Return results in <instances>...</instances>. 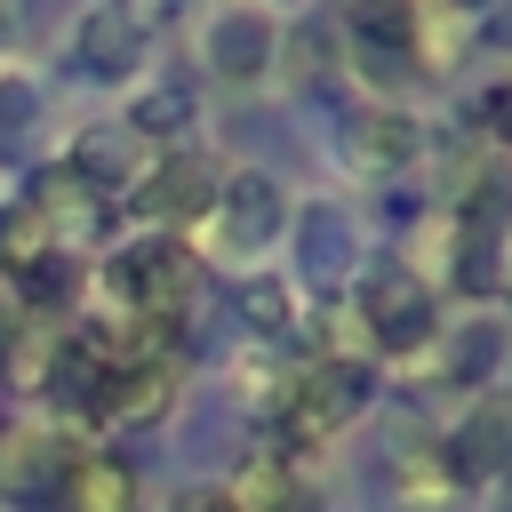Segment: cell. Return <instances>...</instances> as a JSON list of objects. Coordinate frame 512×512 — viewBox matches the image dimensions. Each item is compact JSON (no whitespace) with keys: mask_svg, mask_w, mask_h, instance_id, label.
Instances as JSON below:
<instances>
[{"mask_svg":"<svg viewBox=\"0 0 512 512\" xmlns=\"http://www.w3.org/2000/svg\"><path fill=\"white\" fill-rule=\"evenodd\" d=\"M360 312H368V336H376L384 352H408V344L432 336V288H424L408 264H376V272L360 280Z\"/></svg>","mask_w":512,"mask_h":512,"instance_id":"obj_1","label":"cell"},{"mask_svg":"<svg viewBox=\"0 0 512 512\" xmlns=\"http://www.w3.org/2000/svg\"><path fill=\"white\" fill-rule=\"evenodd\" d=\"M40 512H136V480L112 456H72L56 472V488L40 496Z\"/></svg>","mask_w":512,"mask_h":512,"instance_id":"obj_2","label":"cell"},{"mask_svg":"<svg viewBox=\"0 0 512 512\" xmlns=\"http://www.w3.org/2000/svg\"><path fill=\"white\" fill-rule=\"evenodd\" d=\"M136 48H144V32H136V16H128L120 0H96V8L80 16V40H72V64H80V72H96V80H120V72L136 64Z\"/></svg>","mask_w":512,"mask_h":512,"instance_id":"obj_3","label":"cell"},{"mask_svg":"<svg viewBox=\"0 0 512 512\" xmlns=\"http://www.w3.org/2000/svg\"><path fill=\"white\" fill-rule=\"evenodd\" d=\"M112 288H120L128 304H144V312H168L176 288H184V256H176L168 240H144V248H128V256H112Z\"/></svg>","mask_w":512,"mask_h":512,"instance_id":"obj_4","label":"cell"},{"mask_svg":"<svg viewBox=\"0 0 512 512\" xmlns=\"http://www.w3.org/2000/svg\"><path fill=\"white\" fill-rule=\"evenodd\" d=\"M360 400H368V376L336 360V368H320V376L304 384V400H296L288 432H296V440H320V432H336V424H344V416H352Z\"/></svg>","mask_w":512,"mask_h":512,"instance_id":"obj_5","label":"cell"},{"mask_svg":"<svg viewBox=\"0 0 512 512\" xmlns=\"http://www.w3.org/2000/svg\"><path fill=\"white\" fill-rule=\"evenodd\" d=\"M136 208H152V216H200V208H216V176L192 152H176V160H160L136 184Z\"/></svg>","mask_w":512,"mask_h":512,"instance_id":"obj_6","label":"cell"},{"mask_svg":"<svg viewBox=\"0 0 512 512\" xmlns=\"http://www.w3.org/2000/svg\"><path fill=\"white\" fill-rule=\"evenodd\" d=\"M96 408H104L112 424H152V416H168V368H160V360L104 368V392H96Z\"/></svg>","mask_w":512,"mask_h":512,"instance_id":"obj_7","label":"cell"},{"mask_svg":"<svg viewBox=\"0 0 512 512\" xmlns=\"http://www.w3.org/2000/svg\"><path fill=\"white\" fill-rule=\"evenodd\" d=\"M264 56H272V24H264L256 8H232V16H216V24H208V64H216L224 80L264 72Z\"/></svg>","mask_w":512,"mask_h":512,"instance_id":"obj_8","label":"cell"},{"mask_svg":"<svg viewBox=\"0 0 512 512\" xmlns=\"http://www.w3.org/2000/svg\"><path fill=\"white\" fill-rule=\"evenodd\" d=\"M448 448H456V456H448V472H456V480L504 472V464H512V416H504V408H488V416H472Z\"/></svg>","mask_w":512,"mask_h":512,"instance_id":"obj_9","label":"cell"},{"mask_svg":"<svg viewBox=\"0 0 512 512\" xmlns=\"http://www.w3.org/2000/svg\"><path fill=\"white\" fill-rule=\"evenodd\" d=\"M56 248V216L40 208V200H16V208H0V264L24 280L40 256Z\"/></svg>","mask_w":512,"mask_h":512,"instance_id":"obj_10","label":"cell"},{"mask_svg":"<svg viewBox=\"0 0 512 512\" xmlns=\"http://www.w3.org/2000/svg\"><path fill=\"white\" fill-rule=\"evenodd\" d=\"M352 32L368 40V72H400L408 64V8L400 0H360L352 8Z\"/></svg>","mask_w":512,"mask_h":512,"instance_id":"obj_11","label":"cell"},{"mask_svg":"<svg viewBox=\"0 0 512 512\" xmlns=\"http://www.w3.org/2000/svg\"><path fill=\"white\" fill-rule=\"evenodd\" d=\"M128 168H136V136L128 128H88L80 152H72V176L104 184V192H128Z\"/></svg>","mask_w":512,"mask_h":512,"instance_id":"obj_12","label":"cell"},{"mask_svg":"<svg viewBox=\"0 0 512 512\" xmlns=\"http://www.w3.org/2000/svg\"><path fill=\"white\" fill-rule=\"evenodd\" d=\"M216 200H224V216H232V232H240V240H264V232L280 224V184H272V176H256V168H248V176H232Z\"/></svg>","mask_w":512,"mask_h":512,"instance_id":"obj_13","label":"cell"},{"mask_svg":"<svg viewBox=\"0 0 512 512\" xmlns=\"http://www.w3.org/2000/svg\"><path fill=\"white\" fill-rule=\"evenodd\" d=\"M56 472H64V448H48V440H32V432H8V440H0V488L40 496V480L56 488Z\"/></svg>","mask_w":512,"mask_h":512,"instance_id":"obj_14","label":"cell"},{"mask_svg":"<svg viewBox=\"0 0 512 512\" xmlns=\"http://www.w3.org/2000/svg\"><path fill=\"white\" fill-rule=\"evenodd\" d=\"M232 504H240V512H304V488H296V472H288L280 456H256Z\"/></svg>","mask_w":512,"mask_h":512,"instance_id":"obj_15","label":"cell"},{"mask_svg":"<svg viewBox=\"0 0 512 512\" xmlns=\"http://www.w3.org/2000/svg\"><path fill=\"white\" fill-rule=\"evenodd\" d=\"M192 120H200L192 88H144L136 112H128V136H176V128H192Z\"/></svg>","mask_w":512,"mask_h":512,"instance_id":"obj_16","label":"cell"},{"mask_svg":"<svg viewBox=\"0 0 512 512\" xmlns=\"http://www.w3.org/2000/svg\"><path fill=\"white\" fill-rule=\"evenodd\" d=\"M24 296H32L40 312H56V304L72 296V256H64V248H48V256H40L32 272H24Z\"/></svg>","mask_w":512,"mask_h":512,"instance_id":"obj_17","label":"cell"},{"mask_svg":"<svg viewBox=\"0 0 512 512\" xmlns=\"http://www.w3.org/2000/svg\"><path fill=\"white\" fill-rule=\"evenodd\" d=\"M240 312H248V328L280 336V328H288V288H280V280H248V288H240Z\"/></svg>","mask_w":512,"mask_h":512,"instance_id":"obj_18","label":"cell"},{"mask_svg":"<svg viewBox=\"0 0 512 512\" xmlns=\"http://www.w3.org/2000/svg\"><path fill=\"white\" fill-rule=\"evenodd\" d=\"M360 128H368V136H360V160H408V144H416L400 112H384V120H360Z\"/></svg>","mask_w":512,"mask_h":512,"instance_id":"obj_19","label":"cell"},{"mask_svg":"<svg viewBox=\"0 0 512 512\" xmlns=\"http://www.w3.org/2000/svg\"><path fill=\"white\" fill-rule=\"evenodd\" d=\"M456 280H464L472 296L496 288V240H488V232H464V272H456Z\"/></svg>","mask_w":512,"mask_h":512,"instance_id":"obj_20","label":"cell"},{"mask_svg":"<svg viewBox=\"0 0 512 512\" xmlns=\"http://www.w3.org/2000/svg\"><path fill=\"white\" fill-rule=\"evenodd\" d=\"M496 344H504L496 328H472V336L456 344V384H480V376H488V360H496Z\"/></svg>","mask_w":512,"mask_h":512,"instance_id":"obj_21","label":"cell"},{"mask_svg":"<svg viewBox=\"0 0 512 512\" xmlns=\"http://www.w3.org/2000/svg\"><path fill=\"white\" fill-rule=\"evenodd\" d=\"M304 248H312V272H328V264L344 256V224H336V216H312V224H304Z\"/></svg>","mask_w":512,"mask_h":512,"instance_id":"obj_22","label":"cell"},{"mask_svg":"<svg viewBox=\"0 0 512 512\" xmlns=\"http://www.w3.org/2000/svg\"><path fill=\"white\" fill-rule=\"evenodd\" d=\"M480 120H488V136H504V144H512V80H496V88L480 96Z\"/></svg>","mask_w":512,"mask_h":512,"instance_id":"obj_23","label":"cell"},{"mask_svg":"<svg viewBox=\"0 0 512 512\" xmlns=\"http://www.w3.org/2000/svg\"><path fill=\"white\" fill-rule=\"evenodd\" d=\"M176 512H240L224 488H192V496H176Z\"/></svg>","mask_w":512,"mask_h":512,"instance_id":"obj_24","label":"cell"},{"mask_svg":"<svg viewBox=\"0 0 512 512\" xmlns=\"http://www.w3.org/2000/svg\"><path fill=\"white\" fill-rule=\"evenodd\" d=\"M24 112H32V96L24 88H0V120H24Z\"/></svg>","mask_w":512,"mask_h":512,"instance_id":"obj_25","label":"cell"},{"mask_svg":"<svg viewBox=\"0 0 512 512\" xmlns=\"http://www.w3.org/2000/svg\"><path fill=\"white\" fill-rule=\"evenodd\" d=\"M488 32H496V48H512V8H504V16L488 24Z\"/></svg>","mask_w":512,"mask_h":512,"instance_id":"obj_26","label":"cell"},{"mask_svg":"<svg viewBox=\"0 0 512 512\" xmlns=\"http://www.w3.org/2000/svg\"><path fill=\"white\" fill-rule=\"evenodd\" d=\"M464 8H488V0H464Z\"/></svg>","mask_w":512,"mask_h":512,"instance_id":"obj_27","label":"cell"},{"mask_svg":"<svg viewBox=\"0 0 512 512\" xmlns=\"http://www.w3.org/2000/svg\"><path fill=\"white\" fill-rule=\"evenodd\" d=\"M504 512H512V496H504Z\"/></svg>","mask_w":512,"mask_h":512,"instance_id":"obj_28","label":"cell"}]
</instances>
